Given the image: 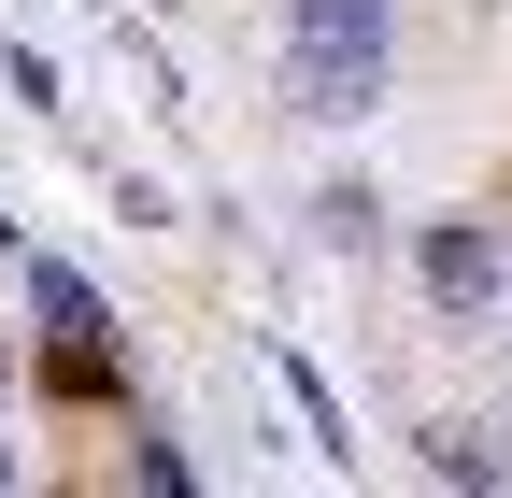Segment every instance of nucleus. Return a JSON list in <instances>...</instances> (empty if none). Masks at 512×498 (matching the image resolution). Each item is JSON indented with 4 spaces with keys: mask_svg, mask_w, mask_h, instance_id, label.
Returning a JSON list of instances; mask_svg holds the SVG:
<instances>
[{
    "mask_svg": "<svg viewBox=\"0 0 512 498\" xmlns=\"http://www.w3.org/2000/svg\"><path fill=\"white\" fill-rule=\"evenodd\" d=\"M484 328H498V342H512V271H498V314H484Z\"/></svg>",
    "mask_w": 512,
    "mask_h": 498,
    "instance_id": "obj_7",
    "label": "nucleus"
},
{
    "mask_svg": "<svg viewBox=\"0 0 512 498\" xmlns=\"http://www.w3.org/2000/svg\"><path fill=\"white\" fill-rule=\"evenodd\" d=\"M498 427H512V413H498Z\"/></svg>",
    "mask_w": 512,
    "mask_h": 498,
    "instance_id": "obj_10",
    "label": "nucleus"
},
{
    "mask_svg": "<svg viewBox=\"0 0 512 498\" xmlns=\"http://www.w3.org/2000/svg\"><path fill=\"white\" fill-rule=\"evenodd\" d=\"M0 484H15V442H0Z\"/></svg>",
    "mask_w": 512,
    "mask_h": 498,
    "instance_id": "obj_9",
    "label": "nucleus"
},
{
    "mask_svg": "<svg viewBox=\"0 0 512 498\" xmlns=\"http://www.w3.org/2000/svg\"><path fill=\"white\" fill-rule=\"evenodd\" d=\"M498 271H512V257H498V228H484V214H441V228L413 242V285H427L456 328H484V314H498Z\"/></svg>",
    "mask_w": 512,
    "mask_h": 498,
    "instance_id": "obj_2",
    "label": "nucleus"
},
{
    "mask_svg": "<svg viewBox=\"0 0 512 498\" xmlns=\"http://www.w3.org/2000/svg\"><path fill=\"white\" fill-rule=\"evenodd\" d=\"M0 257H15V214H0Z\"/></svg>",
    "mask_w": 512,
    "mask_h": 498,
    "instance_id": "obj_8",
    "label": "nucleus"
},
{
    "mask_svg": "<svg viewBox=\"0 0 512 498\" xmlns=\"http://www.w3.org/2000/svg\"><path fill=\"white\" fill-rule=\"evenodd\" d=\"M399 86V0H285V114L356 129Z\"/></svg>",
    "mask_w": 512,
    "mask_h": 498,
    "instance_id": "obj_1",
    "label": "nucleus"
},
{
    "mask_svg": "<svg viewBox=\"0 0 512 498\" xmlns=\"http://www.w3.org/2000/svg\"><path fill=\"white\" fill-rule=\"evenodd\" d=\"M413 470H427V484H470V498H484V484H512V442H498V427H470V413H441L427 442H413Z\"/></svg>",
    "mask_w": 512,
    "mask_h": 498,
    "instance_id": "obj_3",
    "label": "nucleus"
},
{
    "mask_svg": "<svg viewBox=\"0 0 512 498\" xmlns=\"http://www.w3.org/2000/svg\"><path fill=\"white\" fill-rule=\"evenodd\" d=\"M114 328H43V399H114Z\"/></svg>",
    "mask_w": 512,
    "mask_h": 498,
    "instance_id": "obj_5",
    "label": "nucleus"
},
{
    "mask_svg": "<svg viewBox=\"0 0 512 498\" xmlns=\"http://www.w3.org/2000/svg\"><path fill=\"white\" fill-rule=\"evenodd\" d=\"M29 314H43V328H100V299H86V271L43 257V271H29Z\"/></svg>",
    "mask_w": 512,
    "mask_h": 498,
    "instance_id": "obj_6",
    "label": "nucleus"
},
{
    "mask_svg": "<svg viewBox=\"0 0 512 498\" xmlns=\"http://www.w3.org/2000/svg\"><path fill=\"white\" fill-rule=\"evenodd\" d=\"M313 242H328V257H384V185L328 171V185H313Z\"/></svg>",
    "mask_w": 512,
    "mask_h": 498,
    "instance_id": "obj_4",
    "label": "nucleus"
}]
</instances>
